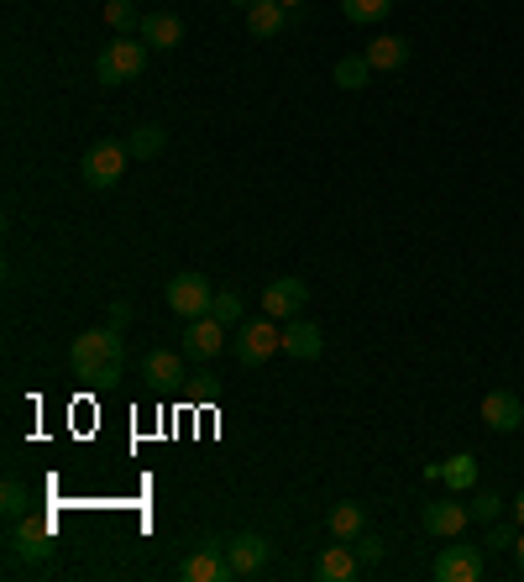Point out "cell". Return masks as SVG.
Returning a JSON list of instances; mask_svg holds the SVG:
<instances>
[{"label":"cell","mask_w":524,"mask_h":582,"mask_svg":"<svg viewBox=\"0 0 524 582\" xmlns=\"http://www.w3.org/2000/svg\"><path fill=\"white\" fill-rule=\"evenodd\" d=\"M69 363H74V378H90V372L121 363V331L116 325H95V331H79L74 346H69Z\"/></svg>","instance_id":"obj_1"},{"label":"cell","mask_w":524,"mask_h":582,"mask_svg":"<svg viewBox=\"0 0 524 582\" xmlns=\"http://www.w3.org/2000/svg\"><path fill=\"white\" fill-rule=\"evenodd\" d=\"M514 551H520V578H524V535H520V541H514Z\"/></svg>","instance_id":"obj_33"},{"label":"cell","mask_w":524,"mask_h":582,"mask_svg":"<svg viewBox=\"0 0 524 582\" xmlns=\"http://www.w3.org/2000/svg\"><path fill=\"white\" fill-rule=\"evenodd\" d=\"M179 572H183V582H231V578H236L231 561H226V556H215V551H205V546L189 556Z\"/></svg>","instance_id":"obj_16"},{"label":"cell","mask_w":524,"mask_h":582,"mask_svg":"<svg viewBox=\"0 0 524 582\" xmlns=\"http://www.w3.org/2000/svg\"><path fill=\"white\" fill-rule=\"evenodd\" d=\"M514 541H520V530L503 525V520H493V525H488V541H483V546H493V551H514Z\"/></svg>","instance_id":"obj_29"},{"label":"cell","mask_w":524,"mask_h":582,"mask_svg":"<svg viewBox=\"0 0 524 582\" xmlns=\"http://www.w3.org/2000/svg\"><path fill=\"white\" fill-rule=\"evenodd\" d=\"M314 578L320 582H357L362 578V556L352 551L346 541H336V546H325V551L314 556Z\"/></svg>","instance_id":"obj_12"},{"label":"cell","mask_w":524,"mask_h":582,"mask_svg":"<svg viewBox=\"0 0 524 582\" xmlns=\"http://www.w3.org/2000/svg\"><path fill=\"white\" fill-rule=\"evenodd\" d=\"M367 74H372L367 54H346V58H336V69H331V80H336L341 90H362Z\"/></svg>","instance_id":"obj_23"},{"label":"cell","mask_w":524,"mask_h":582,"mask_svg":"<svg viewBox=\"0 0 524 582\" xmlns=\"http://www.w3.org/2000/svg\"><path fill=\"white\" fill-rule=\"evenodd\" d=\"M325 530H331V541H346V546H352V541H357V535H362L367 530V514H362V503H336V509H331V514H325Z\"/></svg>","instance_id":"obj_19"},{"label":"cell","mask_w":524,"mask_h":582,"mask_svg":"<svg viewBox=\"0 0 524 582\" xmlns=\"http://www.w3.org/2000/svg\"><path fill=\"white\" fill-rule=\"evenodd\" d=\"M284 352L294 363H314L320 352H325V331L314 325V320H284Z\"/></svg>","instance_id":"obj_13"},{"label":"cell","mask_w":524,"mask_h":582,"mask_svg":"<svg viewBox=\"0 0 524 582\" xmlns=\"http://www.w3.org/2000/svg\"><path fill=\"white\" fill-rule=\"evenodd\" d=\"M147 69V43H131V37H116V43H105L100 58H95V80L100 84H131L136 74Z\"/></svg>","instance_id":"obj_3"},{"label":"cell","mask_w":524,"mask_h":582,"mask_svg":"<svg viewBox=\"0 0 524 582\" xmlns=\"http://www.w3.org/2000/svg\"><path fill=\"white\" fill-rule=\"evenodd\" d=\"M467 525H472L467 503H425V535H436V541H456Z\"/></svg>","instance_id":"obj_15"},{"label":"cell","mask_w":524,"mask_h":582,"mask_svg":"<svg viewBox=\"0 0 524 582\" xmlns=\"http://www.w3.org/2000/svg\"><path fill=\"white\" fill-rule=\"evenodd\" d=\"M278 5H288V11H294V5H305V0H278Z\"/></svg>","instance_id":"obj_34"},{"label":"cell","mask_w":524,"mask_h":582,"mask_svg":"<svg viewBox=\"0 0 524 582\" xmlns=\"http://www.w3.org/2000/svg\"><path fill=\"white\" fill-rule=\"evenodd\" d=\"M509 509H514V520H520V525H524V488H520V499L509 503Z\"/></svg>","instance_id":"obj_32"},{"label":"cell","mask_w":524,"mask_h":582,"mask_svg":"<svg viewBox=\"0 0 524 582\" xmlns=\"http://www.w3.org/2000/svg\"><path fill=\"white\" fill-rule=\"evenodd\" d=\"M436 582H483L488 578V546H467L462 535L445 541L441 556H436Z\"/></svg>","instance_id":"obj_4"},{"label":"cell","mask_w":524,"mask_h":582,"mask_svg":"<svg viewBox=\"0 0 524 582\" xmlns=\"http://www.w3.org/2000/svg\"><path fill=\"white\" fill-rule=\"evenodd\" d=\"M0 514H5L11 525L32 514V494H26V483H22V477H5V488H0Z\"/></svg>","instance_id":"obj_22"},{"label":"cell","mask_w":524,"mask_h":582,"mask_svg":"<svg viewBox=\"0 0 524 582\" xmlns=\"http://www.w3.org/2000/svg\"><path fill=\"white\" fill-rule=\"evenodd\" d=\"M341 11H346V22L367 27V22H383V16H389L393 0H341Z\"/></svg>","instance_id":"obj_25"},{"label":"cell","mask_w":524,"mask_h":582,"mask_svg":"<svg viewBox=\"0 0 524 582\" xmlns=\"http://www.w3.org/2000/svg\"><path fill=\"white\" fill-rule=\"evenodd\" d=\"M163 299H168V310H174V316L194 320V316H210L215 289H210L205 273H174V278H168V289H163Z\"/></svg>","instance_id":"obj_6"},{"label":"cell","mask_w":524,"mask_h":582,"mask_svg":"<svg viewBox=\"0 0 524 582\" xmlns=\"http://www.w3.org/2000/svg\"><path fill=\"white\" fill-rule=\"evenodd\" d=\"M127 142H116V136H105V142H90L84 147V158H79V174H84V185L90 189H116L121 185V174H127Z\"/></svg>","instance_id":"obj_2"},{"label":"cell","mask_w":524,"mask_h":582,"mask_svg":"<svg viewBox=\"0 0 524 582\" xmlns=\"http://www.w3.org/2000/svg\"><path fill=\"white\" fill-rule=\"evenodd\" d=\"M110 325H116V331H127V325H131V305H127V299H110Z\"/></svg>","instance_id":"obj_31"},{"label":"cell","mask_w":524,"mask_h":582,"mask_svg":"<svg viewBox=\"0 0 524 582\" xmlns=\"http://www.w3.org/2000/svg\"><path fill=\"white\" fill-rule=\"evenodd\" d=\"M483 425L498 430V436H514L524 425V399L514 389H493V394L483 399Z\"/></svg>","instance_id":"obj_11"},{"label":"cell","mask_w":524,"mask_h":582,"mask_svg":"<svg viewBox=\"0 0 524 582\" xmlns=\"http://www.w3.org/2000/svg\"><path fill=\"white\" fill-rule=\"evenodd\" d=\"M503 509H509V503L498 499V494H477V488H472L467 514H472V520H477V525H493V520H503Z\"/></svg>","instance_id":"obj_26"},{"label":"cell","mask_w":524,"mask_h":582,"mask_svg":"<svg viewBox=\"0 0 524 582\" xmlns=\"http://www.w3.org/2000/svg\"><path fill=\"white\" fill-rule=\"evenodd\" d=\"M226 331H231V325H221L215 316H194L183 325V357H189V363H210V357L226 346Z\"/></svg>","instance_id":"obj_9"},{"label":"cell","mask_w":524,"mask_h":582,"mask_svg":"<svg viewBox=\"0 0 524 582\" xmlns=\"http://www.w3.org/2000/svg\"><path fill=\"white\" fill-rule=\"evenodd\" d=\"M305 305H310V284L305 278H273L262 289V316H273V320H294Z\"/></svg>","instance_id":"obj_8"},{"label":"cell","mask_w":524,"mask_h":582,"mask_svg":"<svg viewBox=\"0 0 524 582\" xmlns=\"http://www.w3.org/2000/svg\"><path fill=\"white\" fill-rule=\"evenodd\" d=\"M441 483L451 488V494H472L477 488V456H451V462H441Z\"/></svg>","instance_id":"obj_21"},{"label":"cell","mask_w":524,"mask_h":582,"mask_svg":"<svg viewBox=\"0 0 524 582\" xmlns=\"http://www.w3.org/2000/svg\"><path fill=\"white\" fill-rule=\"evenodd\" d=\"M163 147H168V132H163V127H136V132L127 136V153L131 158H157V153H163Z\"/></svg>","instance_id":"obj_24"},{"label":"cell","mask_w":524,"mask_h":582,"mask_svg":"<svg viewBox=\"0 0 524 582\" xmlns=\"http://www.w3.org/2000/svg\"><path fill=\"white\" fill-rule=\"evenodd\" d=\"M236 363L241 368H258V363H267L273 352H284V331H278V320L267 316V320H241V331H236Z\"/></svg>","instance_id":"obj_5"},{"label":"cell","mask_w":524,"mask_h":582,"mask_svg":"<svg viewBox=\"0 0 524 582\" xmlns=\"http://www.w3.org/2000/svg\"><path fill=\"white\" fill-rule=\"evenodd\" d=\"M136 32H142V43H147V48H157V54H174V48L183 43V22L174 16V11H147Z\"/></svg>","instance_id":"obj_14"},{"label":"cell","mask_w":524,"mask_h":582,"mask_svg":"<svg viewBox=\"0 0 524 582\" xmlns=\"http://www.w3.org/2000/svg\"><path fill=\"white\" fill-rule=\"evenodd\" d=\"M231 5H241V11H247V5H258V0H231Z\"/></svg>","instance_id":"obj_35"},{"label":"cell","mask_w":524,"mask_h":582,"mask_svg":"<svg viewBox=\"0 0 524 582\" xmlns=\"http://www.w3.org/2000/svg\"><path fill=\"white\" fill-rule=\"evenodd\" d=\"M362 54H367V63H372V69L393 74V69H404V63H409V37H372Z\"/></svg>","instance_id":"obj_18"},{"label":"cell","mask_w":524,"mask_h":582,"mask_svg":"<svg viewBox=\"0 0 524 582\" xmlns=\"http://www.w3.org/2000/svg\"><path fill=\"white\" fill-rule=\"evenodd\" d=\"M288 22V5H278V0H258V5H247V32L252 37H278Z\"/></svg>","instance_id":"obj_20"},{"label":"cell","mask_w":524,"mask_h":582,"mask_svg":"<svg viewBox=\"0 0 524 582\" xmlns=\"http://www.w3.org/2000/svg\"><path fill=\"white\" fill-rule=\"evenodd\" d=\"M267 556H273V546H267V535H258V530H241L231 546H226V561H231L236 578H258L262 567H267Z\"/></svg>","instance_id":"obj_10"},{"label":"cell","mask_w":524,"mask_h":582,"mask_svg":"<svg viewBox=\"0 0 524 582\" xmlns=\"http://www.w3.org/2000/svg\"><path fill=\"white\" fill-rule=\"evenodd\" d=\"M210 316L221 320V325H241V294H236V289H215V305H210Z\"/></svg>","instance_id":"obj_28"},{"label":"cell","mask_w":524,"mask_h":582,"mask_svg":"<svg viewBox=\"0 0 524 582\" xmlns=\"http://www.w3.org/2000/svg\"><path fill=\"white\" fill-rule=\"evenodd\" d=\"M105 22H110L116 37L131 32V27H142V16H136V5H131V0H105Z\"/></svg>","instance_id":"obj_27"},{"label":"cell","mask_w":524,"mask_h":582,"mask_svg":"<svg viewBox=\"0 0 524 582\" xmlns=\"http://www.w3.org/2000/svg\"><path fill=\"white\" fill-rule=\"evenodd\" d=\"M352 551L362 556V567H378V561H383V541H378V535H357V541H352Z\"/></svg>","instance_id":"obj_30"},{"label":"cell","mask_w":524,"mask_h":582,"mask_svg":"<svg viewBox=\"0 0 524 582\" xmlns=\"http://www.w3.org/2000/svg\"><path fill=\"white\" fill-rule=\"evenodd\" d=\"M142 378L147 383H157V389H174L183 378V357L179 352H163V346H153L147 357H142Z\"/></svg>","instance_id":"obj_17"},{"label":"cell","mask_w":524,"mask_h":582,"mask_svg":"<svg viewBox=\"0 0 524 582\" xmlns=\"http://www.w3.org/2000/svg\"><path fill=\"white\" fill-rule=\"evenodd\" d=\"M11 556L43 567L52 556V520H16V530H11Z\"/></svg>","instance_id":"obj_7"}]
</instances>
